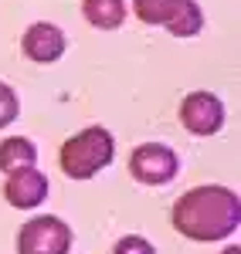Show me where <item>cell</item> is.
<instances>
[{
	"label": "cell",
	"instance_id": "6",
	"mask_svg": "<svg viewBox=\"0 0 241 254\" xmlns=\"http://www.w3.org/2000/svg\"><path fill=\"white\" fill-rule=\"evenodd\" d=\"M3 196L17 210H34L48 196V176L41 173V170H34V166L14 170V173L7 176V183H3Z\"/></svg>",
	"mask_w": 241,
	"mask_h": 254
},
{
	"label": "cell",
	"instance_id": "11",
	"mask_svg": "<svg viewBox=\"0 0 241 254\" xmlns=\"http://www.w3.org/2000/svg\"><path fill=\"white\" fill-rule=\"evenodd\" d=\"M170 7H173V0H136L133 3L136 17L146 20V24H163L170 17Z\"/></svg>",
	"mask_w": 241,
	"mask_h": 254
},
{
	"label": "cell",
	"instance_id": "2",
	"mask_svg": "<svg viewBox=\"0 0 241 254\" xmlns=\"http://www.w3.org/2000/svg\"><path fill=\"white\" fill-rule=\"evenodd\" d=\"M112 149L116 146H112L109 129L88 126L61 146V173L72 176V180H88L112 163Z\"/></svg>",
	"mask_w": 241,
	"mask_h": 254
},
{
	"label": "cell",
	"instance_id": "12",
	"mask_svg": "<svg viewBox=\"0 0 241 254\" xmlns=\"http://www.w3.org/2000/svg\"><path fill=\"white\" fill-rule=\"evenodd\" d=\"M20 112V102H17V92L10 88V85H3L0 81V129H7Z\"/></svg>",
	"mask_w": 241,
	"mask_h": 254
},
{
	"label": "cell",
	"instance_id": "3",
	"mask_svg": "<svg viewBox=\"0 0 241 254\" xmlns=\"http://www.w3.org/2000/svg\"><path fill=\"white\" fill-rule=\"evenodd\" d=\"M72 227L61 217H31L17 231V254H68Z\"/></svg>",
	"mask_w": 241,
	"mask_h": 254
},
{
	"label": "cell",
	"instance_id": "7",
	"mask_svg": "<svg viewBox=\"0 0 241 254\" xmlns=\"http://www.w3.org/2000/svg\"><path fill=\"white\" fill-rule=\"evenodd\" d=\"M20 48H24V55L31 61L51 64V61H58L65 55V34L55 24H31L24 31V38H20Z\"/></svg>",
	"mask_w": 241,
	"mask_h": 254
},
{
	"label": "cell",
	"instance_id": "10",
	"mask_svg": "<svg viewBox=\"0 0 241 254\" xmlns=\"http://www.w3.org/2000/svg\"><path fill=\"white\" fill-rule=\"evenodd\" d=\"M38 163V149L34 142L24 136H10L0 142V170L3 173H14V170H24V166H34Z\"/></svg>",
	"mask_w": 241,
	"mask_h": 254
},
{
	"label": "cell",
	"instance_id": "4",
	"mask_svg": "<svg viewBox=\"0 0 241 254\" xmlns=\"http://www.w3.org/2000/svg\"><path fill=\"white\" fill-rule=\"evenodd\" d=\"M129 173L136 176L140 183H150V187H163L170 183L173 176L180 173V159L170 146L163 142H143L133 149L129 156Z\"/></svg>",
	"mask_w": 241,
	"mask_h": 254
},
{
	"label": "cell",
	"instance_id": "1",
	"mask_svg": "<svg viewBox=\"0 0 241 254\" xmlns=\"http://www.w3.org/2000/svg\"><path fill=\"white\" fill-rule=\"evenodd\" d=\"M241 224V200L228 187H194L173 203V227L190 241H221Z\"/></svg>",
	"mask_w": 241,
	"mask_h": 254
},
{
	"label": "cell",
	"instance_id": "5",
	"mask_svg": "<svg viewBox=\"0 0 241 254\" xmlns=\"http://www.w3.org/2000/svg\"><path fill=\"white\" fill-rule=\"evenodd\" d=\"M180 122L190 136H214L224 122V105L211 92H190L180 102Z\"/></svg>",
	"mask_w": 241,
	"mask_h": 254
},
{
	"label": "cell",
	"instance_id": "14",
	"mask_svg": "<svg viewBox=\"0 0 241 254\" xmlns=\"http://www.w3.org/2000/svg\"><path fill=\"white\" fill-rule=\"evenodd\" d=\"M224 254H241V248H238V244H235V248H228V251H224Z\"/></svg>",
	"mask_w": 241,
	"mask_h": 254
},
{
	"label": "cell",
	"instance_id": "13",
	"mask_svg": "<svg viewBox=\"0 0 241 254\" xmlns=\"http://www.w3.org/2000/svg\"><path fill=\"white\" fill-rule=\"evenodd\" d=\"M112 254H157L153 251V244L146 241V237H119V244L112 248Z\"/></svg>",
	"mask_w": 241,
	"mask_h": 254
},
{
	"label": "cell",
	"instance_id": "8",
	"mask_svg": "<svg viewBox=\"0 0 241 254\" xmlns=\"http://www.w3.org/2000/svg\"><path fill=\"white\" fill-rule=\"evenodd\" d=\"M163 27H166L173 38H194V34H201V27H204L201 7H197L194 0H173L170 17L163 20Z\"/></svg>",
	"mask_w": 241,
	"mask_h": 254
},
{
	"label": "cell",
	"instance_id": "9",
	"mask_svg": "<svg viewBox=\"0 0 241 254\" xmlns=\"http://www.w3.org/2000/svg\"><path fill=\"white\" fill-rule=\"evenodd\" d=\"M81 14L92 27L102 31H116L122 20H126V0H85L81 3Z\"/></svg>",
	"mask_w": 241,
	"mask_h": 254
}]
</instances>
